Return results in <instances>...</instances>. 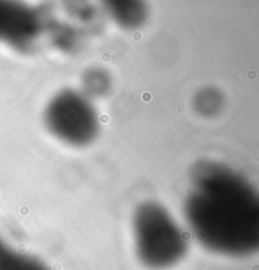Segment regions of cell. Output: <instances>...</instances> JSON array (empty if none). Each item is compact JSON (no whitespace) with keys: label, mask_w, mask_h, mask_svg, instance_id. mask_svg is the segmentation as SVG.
I'll return each mask as SVG.
<instances>
[{"label":"cell","mask_w":259,"mask_h":270,"mask_svg":"<svg viewBox=\"0 0 259 270\" xmlns=\"http://www.w3.org/2000/svg\"><path fill=\"white\" fill-rule=\"evenodd\" d=\"M185 213L197 239L226 255L255 250L259 236L258 193L234 169L201 162L191 174Z\"/></svg>","instance_id":"6da1fadb"},{"label":"cell","mask_w":259,"mask_h":270,"mask_svg":"<svg viewBox=\"0 0 259 270\" xmlns=\"http://www.w3.org/2000/svg\"><path fill=\"white\" fill-rule=\"evenodd\" d=\"M134 236L140 260L151 268L173 265L186 251L182 231L158 203L139 206L134 216Z\"/></svg>","instance_id":"7a4b0ae2"},{"label":"cell","mask_w":259,"mask_h":270,"mask_svg":"<svg viewBox=\"0 0 259 270\" xmlns=\"http://www.w3.org/2000/svg\"><path fill=\"white\" fill-rule=\"evenodd\" d=\"M44 120L54 136L76 146L90 144L99 131L98 114L87 96L72 90L61 91L49 101Z\"/></svg>","instance_id":"3957f363"},{"label":"cell","mask_w":259,"mask_h":270,"mask_svg":"<svg viewBox=\"0 0 259 270\" xmlns=\"http://www.w3.org/2000/svg\"><path fill=\"white\" fill-rule=\"evenodd\" d=\"M42 30V19L34 8L20 3L0 1V42L27 51Z\"/></svg>","instance_id":"277c9868"},{"label":"cell","mask_w":259,"mask_h":270,"mask_svg":"<svg viewBox=\"0 0 259 270\" xmlns=\"http://www.w3.org/2000/svg\"><path fill=\"white\" fill-rule=\"evenodd\" d=\"M106 10L118 24L124 28H137L147 19L148 10L140 1H109Z\"/></svg>","instance_id":"5b68a950"},{"label":"cell","mask_w":259,"mask_h":270,"mask_svg":"<svg viewBox=\"0 0 259 270\" xmlns=\"http://www.w3.org/2000/svg\"><path fill=\"white\" fill-rule=\"evenodd\" d=\"M0 270H48L36 257L15 250L0 239Z\"/></svg>","instance_id":"8992f818"},{"label":"cell","mask_w":259,"mask_h":270,"mask_svg":"<svg viewBox=\"0 0 259 270\" xmlns=\"http://www.w3.org/2000/svg\"><path fill=\"white\" fill-rule=\"evenodd\" d=\"M82 85H84L85 93L90 96H102L104 93L108 92L109 87H110V78H109L108 73L102 69L94 68L90 69L89 72H86V75L84 76L82 80Z\"/></svg>","instance_id":"52a82bcc"},{"label":"cell","mask_w":259,"mask_h":270,"mask_svg":"<svg viewBox=\"0 0 259 270\" xmlns=\"http://www.w3.org/2000/svg\"><path fill=\"white\" fill-rule=\"evenodd\" d=\"M222 106V96L215 89H204L195 97V107L201 115L211 116Z\"/></svg>","instance_id":"ba28073f"}]
</instances>
